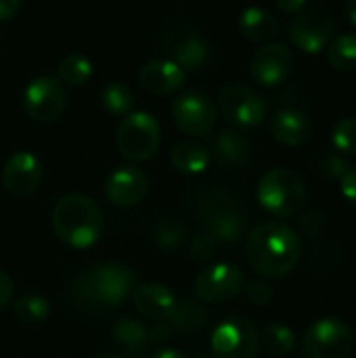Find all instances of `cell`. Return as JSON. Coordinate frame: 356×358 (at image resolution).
<instances>
[{"label": "cell", "mask_w": 356, "mask_h": 358, "mask_svg": "<svg viewBox=\"0 0 356 358\" xmlns=\"http://www.w3.org/2000/svg\"><path fill=\"white\" fill-rule=\"evenodd\" d=\"M260 344L275 357H290L298 348V338L290 325L269 323L260 334Z\"/></svg>", "instance_id": "4316f807"}, {"label": "cell", "mask_w": 356, "mask_h": 358, "mask_svg": "<svg viewBox=\"0 0 356 358\" xmlns=\"http://www.w3.org/2000/svg\"><path fill=\"white\" fill-rule=\"evenodd\" d=\"M136 279L138 275L130 266L120 262H103L88 268L73 281V300L88 313L109 310L122 306L130 298L132 289L138 285Z\"/></svg>", "instance_id": "7a4b0ae2"}, {"label": "cell", "mask_w": 356, "mask_h": 358, "mask_svg": "<svg viewBox=\"0 0 356 358\" xmlns=\"http://www.w3.org/2000/svg\"><path fill=\"white\" fill-rule=\"evenodd\" d=\"M170 336H172V327L170 325H164V323H159L153 329H149L151 344H164L166 340H170Z\"/></svg>", "instance_id": "74e56055"}, {"label": "cell", "mask_w": 356, "mask_h": 358, "mask_svg": "<svg viewBox=\"0 0 356 358\" xmlns=\"http://www.w3.org/2000/svg\"><path fill=\"white\" fill-rule=\"evenodd\" d=\"M216 250H218V241H216L210 233L197 235V237L191 241V245H189V254H191L193 262H197V264L210 262V260L216 256Z\"/></svg>", "instance_id": "d6a6232c"}, {"label": "cell", "mask_w": 356, "mask_h": 358, "mask_svg": "<svg viewBox=\"0 0 356 358\" xmlns=\"http://www.w3.org/2000/svg\"><path fill=\"white\" fill-rule=\"evenodd\" d=\"M172 120L180 132L193 138H206L216 128L218 107L208 92L189 88L172 101Z\"/></svg>", "instance_id": "9c48e42d"}, {"label": "cell", "mask_w": 356, "mask_h": 358, "mask_svg": "<svg viewBox=\"0 0 356 358\" xmlns=\"http://www.w3.org/2000/svg\"><path fill=\"white\" fill-rule=\"evenodd\" d=\"M10 298H13V281H10V277L0 268V310L8 306Z\"/></svg>", "instance_id": "8d00e7d4"}, {"label": "cell", "mask_w": 356, "mask_h": 358, "mask_svg": "<svg viewBox=\"0 0 356 358\" xmlns=\"http://www.w3.org/2000/svg\"><path fill=\"white\" fill-rule=\"evenodd\" d=\"M210 350L214 358H256L260 352V331L245 317H229L214 327Z\"/></svg>", "instance_id": "30bf717a"}, {"label": "cell", "mask_w": 356, "mask_h": 358, "mask_svg": "<svg viewBox=\"0 0 356 358\" xmlns=\"http://www.w3.org/2000/svg\"><path fill=\"white\" fill-rule=\"evenodd\" d=\"M252 155L250 141L235 128L220 130L214 141H212V151L210 157L216 162V166L225 170H241Z\"/></svg>", "instance_id": "44dd1931"}, {"label": "cell", "mask_w": 356, "mask_h": 358, "mask_svg": "<svg viewBox=\"0 0 356 358\" xmlns=\"http://www.w3.org/2000/svg\"><path fill=\"white\" fill-rule=\"evenodd\" d=\"M222 117L235 128H254L262 124L266 115V105L262 96L241 82H229L218 92V103Z\"/></svg>", "instance_id": "8fae6325"}, {"label": "cell", "mask_w": 356, "mask_h": 358, "mask_svg": "<svg viewBox=\"0 0 356 358\" xmlns=\"http://www.w3.org/2000/svg\"><path fill=\"white\" fill-rule=\"evenodd\" d=\"M348 162L340 155H323L319 162V174L325 178H342V174L348 170Z\"/></svg>", "instance_id": "e575fe53"}, {"label": "cell", "mask_w": 356, "mask_h": 358, "mask_svg": "<svg viewBox=\"0 0 356 358\" xmlns=\"http://www.w3.org/2000/svg\"><path fill=\"white\" fill-rule=\"evenodd\" d=\"M97 358H120L118 355H111V352H103V355H99Z\"/></svg>", "instance_id": "7bdbcfd3"}, {"label": "cell", "mask_w": 356, "mask_h": 358, "mask_svg": "<svg viewBox=\"0 0 356 358\" xmlns=\"http://www.w3.org/2000/svg\"><path fill=\"white\" fill-rule=\"evenodd\" d=\"M250 266L264 279L287 277L300 260V237L283 222H262L245 243Z\"/></svg>", "instance_id": "6da1fadb"}, {"label": "cell", "mask_w": 356, "mask_h": 358, "mask_svg": "<svg viewBox=\"0 0 356 358\" xmlns=\"http://www.w3.org/2000/svg\"><path fill=\"white\" fill-rule=\"evenodd\" d=\"M55 235L73 250L92 248L105 229V218L101 208L86 195H65L61 197L50 214Z\"/></svg>", "instance_id": "3957f363"}, {"label": "cell", "mask_w": 356, "mask_h": 358, "mask_svg": "<svg viewBox=\"0 0 356 358\" xmlns=\"http://www.w3.org/2000/svg\"><path fill=\"white\" fill-rule=\"evenodd\" d=\"M162 46L168 59L176 63L185 73L208 67L214 55L208 38L187 23H170L162 31Z\"/></svg>", "instance_id": "52a82bcc"}, {"label": "cell", "mask_w": 356, "mask_h": 358, "mask_svg": "<svg viewBox=\"0 0 356 358\" xmlns=\"http://www.w3.org/2000/svg\"><path fill=\"white\" fill-rule=\"evenodd\" d=\"M57 76L63 84L69 86H82L92 78V63L80 52L65 55L57 65Z\"/></svg>", "instance_id": "f546056e"}, {"label": "cell", "mask_w": 356, "mask_h": 358, "mask_svg": "<svg viewBox=\"0 0 356 358\" xmlns=\"http://www.w3.org/2000/svg\"><path fill=\"white\" fill-rule=\"evenodd\" d=\"M15 315L27 325H40L50 315V304L40 294H23L15 302Z\"/></svg>", "instance_id": "4dcf8cb0"}, {"label": "cell", "mask_w": 356, "mask_h": 358, "mask_svg": "<svg viewBox=\"0 0 356 358\" xmlns=\"http://www.w3.org/2000/svg\"><path fill=\"white\" fill-rule=\"evenodd\" d=\"M151 235H153V241H155L157 248L170 252V250H178V248H183L187 243L189 229L180 218L168 214V216H159L155 220Z\"/></svg>", "instance_id": "484cf974"}, {"label": "cell", "mask_w": 356, "mask_h": 358, "mask_svg": "<svg viewBox=\"0 0 356 358\" xmlns=\"http://www.w3.org/2000/svg\"><path fill=\"white\" fill-rule=\"evenodd\" d=\"M101 105L111 115H128L134 107V94L132 88L126 82H109L101 90Z\"/></svg>", "instance_id": "83f0119b"}, {"label": "cell", "mask_w": 356, "mask_h": 358, "mask_svg": "<svg viewBox=\"0 0 356 358\" xmlns=\"http://www.w3.org/2000/svg\"><path fill=\"white\" fill-rule=\"evenodd\" d=\"M306 185L294 170L273 168L258 182L260 206L277 218H292L300 214L306 206Z\"/></svg>", "instance_id": "5b68a950"}, {"label": "cell", "mask_w": 356, "mask_h": 358, "mask_svg": "<svg viewBox=\"0 0 356 358\" xmlns=\"http://www.w3.org/2000/svg\"><path fill=\"white\" fill-rule=\"evenodd\" d=\"M187 73L170 59H151L138 71L141 86L155 96H166L183 88Z\"/></svg>", "instance_id": "d6986e66"}, {"label": "cell", "mask_w": 356, "mask_h": 358, "mask_svg": "<svg viewBox=\"0 0 356 358\" xmlns=\"http://www.w3.org/2000/svg\"><path fill=\"white\" fill-rule=\"evenodd\" d=\"M344 13H346V19L356 27V0H348V2H346Z\"/></svg>", "instance_id": "b9f144b4"}, {"label": "cell", "mask_w": 356, "mask_h": 358, "mask_svg": "<svg viewBox=\"0 0 356 358\" xmlns=\"http://www.w3.org/2000/svg\"><path fill=\"white\" fill-rule=\"evenodd\" d=\"M172 166L180 172V174H201L206 172V168L210 166V151L197 143V141H180L178 145H174L172 149Z\"/></svg>", "instance_id": "cb8c5ba5"}, {"label": "cell", "mask_w": 356, "mask_h": 358, "mask_svg": "<svg viewBox=\"0 0 356 358\" xmlns=\"http://www.w3.org/2000/svg\"><path fill=\"white\" fill-rule=\"evenodd\" d=\"M162 141L159 122L147 111H130L122 117L115 132V147L128 162H149Z\"/></svg>", "instance_id": "8992f818"}, {"label": "cell", "mask_w": 356, "mask_h": 358, "mask_svg": "<svg viewBox=\"0 0 356 358\" xmlns=\"http://www.w3.org/2000/svg\"><path fill=\"white\" fill-rule=\"evenodd\" d=\"M245 285V275L237 264L220 262L204 268L195 279V294L206 304H227L235 300Z\"/></svg>", "instance_id": "5bb4252c"}, {"label": "cell", "mask_w": 356, "mask_h": 358, "mask_svg": "<svg viewBox=\"0 0 356 358\" xmlns=\"http://www.w3.org/2000/svg\"><path fill=\"white\" fill-rule=\"evenodd\" d=\"M300 348L304 358H348L355 348V331L342 319H319L304 331Z\"/></svg>", "instance_id": "ba28073f"}, {"label": "cell", "mask_w": 356, "mask_h": 358, "mask_svg": "<svg viewBox=\"0 0 356 358\" xmlns=\"http://www.w3.org/2000/svg\"><path fill=\"white\" fill-rule=\"evenodd\" d=\"M67 107V90L59 78L38 76L23 90V109L36 122H55Z\"/></svg>", "instance_id": "4fadbf2b"}, {"label": "cell", "mask_w": 356, "mask_h": 358, "mask_svg": "<svg viewBox=\"0 0 356 358\" xmlns=\"http://www.w3.org/2000/svg\"><path fill=\"white\" fill-rule=\"evenodd\" d=\"M334 29L336 23L325 8L304 6L290 21V40L298 50L306 55H317L325 50L327 44L334 40Z\"/></svg>", "instance_id": "7c38bea8"}, {"label": "cell", "mask_w": 356, "mask_h": 358, "mask_svg": "<svg viewBox=\"0 0 356 358\" xmlns=\"http://www.w3.org/2000/svg\"><path fill=\"white\" fill-rule=\"evenodd\" d=\"M327 59L338 71H356V31L334 38L327 44Z\"/></svg>", "instance_id": "f1b7e54d"}, {"label": "cell", "mask_w": 356, "mask_h": 358, "mask_svg": "<svg viewBox=\"0 0 356 358\" xmlns=\"http://www.w3.org/2000/svg\"><path fill=\"white\" fill-rule=\"evenodd\" d=\"M149 193V178L136 166H120L105 180V197L115 208H134Z\"/></svg>", "instance_id": "2e32d148"}, {"label": "cell", "mask_w": 356, "mask_h": 358, "mask_svg": "<svg viewBox=\"0 0 356 358\" xmlns=\"http://www.w3.org/2000/svg\"><path fill=\"white\" fill-rule=\"evenodd\" d=\"M21 8V0H0V21H10Z\"/></svg>", "instance_id": "f35d334b"}, {"label": "cell", "mask_w": 356, "mask_h": 358, "mask_svg": "<svg viewBox=\"0 0 356 358\" xmlns=\"http://www.w3.org/2000/svg\"><path fill=\"white\" fill-rule=\"evenodd\" d=\"M245 300L254 306H264L273 300V287L264 281V279H252L243 285Z\"/></svg>", "instance_id": "836d02e7"}, {"label": "cell", "mask_w": 356, "mask_h": 358, "mask_svg": "<svg viewBox=\"0 0 356 358\" xmlns=\"http://www.w3.org/2000/svg\"><path fill=\"white\" fill-rule=\"evenodd\" d=\"M271 132L277 143L285 147H302L313 138L315 126L308 113L296 107H285L275 113L271 122Z\"/></svg>", "instance_id": "ffe728a7"}, {"label": "cell", "mask_w": 356, "mask_h": 358, "mask_svg": "<svg viewBox=\"0 0 356 358\" xmlns=\"http://www.w3.org/2000/svg\"><path fill=\"white\" fill-rule=\"evenodd\" d=\"M239 31L248 40H252V42L266 44V42H271V40L277 38V34H279V21L266 8H262V6H250L239 17Z\"/></svg>", "instance_id": "603a6c76"}, {"label": "cell", "mask_w": 356, "mask_h": 358, "mask_svg": "<svg viewBox=\"0 0 356 358\" xmlns=\"http://www.w3.org/2000/svg\"><path fill=\"white\" fill-rule=\"evenodd\" d=\"M306 4H308V0H277V6H279L283 13H287V15L300 13Z\"/></svg>", "instance_id": "ab89813d"}, {"label": "cell", "mask_w": 356, "mask_h": 358, "mask_svg": "<svg viewBox=\"0 0 356 358\" xmlns=\"http://www.w3.org/2000/svg\"><path fill=\"white\" fill-rule=\"evenodd\" d=\"M332 145L342 155H356V117H342L332 130Z\"/></svg>", "instance_id": "1f68e13d"}, {"label": "cell", "mask_w": 356, "mask_h": 358, "mask_svg": "<svg viewBox=\"0 0 356 358\" xmlns=\"http://www.w3.org/2000/svg\"><path fill=\"white\" fill-rule=\"evenodd\" d=\"M340 189H342V195L353 203L356 208V166H350L342 178H340Z\"/></svg>", "instance_id": "d590c367"}, {"label": "cell", "mask_w": 356, "mask_h": 358, "mask_svg": "<svg viewBox=\"0 0 356 358\" xmlns=\"http://www.w3.org/2000/svg\"><path fill=\"white\" fill-rule=\"evenodd\" d=\"M153 358H187L180 350H176V348H157L155 352H153Z\"/></svg>", "instance_id": "60d3db41"}, {"label": "cell", "mask_w": 356, "mask_h": 358, "mask_svg": "<svg viewBox=\"0 0 356 358\" xmlns=\"http://www.w3.org/2000/svg\"><path fill=\"white\" fill-rule=\"evenodd\" d=\"M292 69H294V52L290 50V46L281 42H266L254 52L250 61V73L262 86L283 84L290 78Z\"/></svg>", "instance_id": "9a60e30c"}, {"label": "cell", "mask_w": 356, "mask_h": 358, "mask_svg": "<svg viewBox=\"0 0 356 358\" xmlns=\"http://www.w3.org/2000/svg\"><path fill=\"white\" fill-rule=\"evenodd\" d=\"M130 298L143 317L157 321V323L170 321L178 302L174 292L162 283H141L132 289Z\"/></svg>", "instance_id": "ac0fdd59"}, {"label": "cell", "mask_w": 356, "mask_h": 358, "mask_svg": "<svg viewBox=\"0 0 356 358\" xmlns=\"http://www.w3.org/2000/svg\"><path fill=\"white\" fill-rule=\"evenodd\" d=\"M172 334L180 336H195L208 325V313L193 300H180L176 302V310L170 317Z\"/></svg>", "instance_id": "d4e9b609"}, {"label": "cell", "mask_w": 356, "mask_h": 358, "mask_svg": "<svg viewBox=\"0 0 356 358\" xmlns=\"http://www.w3.org/2000/svg\"><path fill=\"white\" fill-rule=\"evenodd\" d=\"M195 212L218 245H235L248 227V208L239 195L218 187H206L195 197Z\"/></svg>", "instance_id": "277c9868"}, {"label": "cell", "mask_w": 356, "mask_h": 358, "mask_svg": "<svg viewBox=\"0 0 356 358\" xmlns=\"http://www.w3.org/2000/svg\"><path fill=\"white\" fill-rule=\"evenodd\" d=\"M42 180V164L29 151L13 153L2 168V185L15 197H29Z\"/></svg>", "instance_id": "e0dca14e"}, {"label": "cell", "mask_w": 356, "mask_h": 358, "mask_svg": "<svg viewBox=\"0 0 356 358\" xmlns=\"http://www.w3.org/2000/svg\"><path fill=\"white\" fill-rule=\"evenodd\" d=\"M111 340H113L118 350H122L126 357L130 358L145 357L149 352V348H151L147 325L132 319V317H124L113 325Z\"/></svg>", "instance_id": "7402d4cb"}]
</instances>
